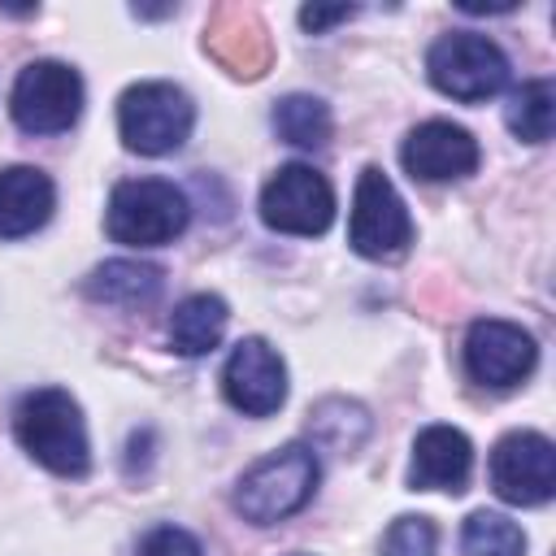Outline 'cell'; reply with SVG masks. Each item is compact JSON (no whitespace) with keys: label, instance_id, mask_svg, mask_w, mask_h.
Listing matches in <instances>:
<instances>
[{"label":"cell","instance_id":"14","mask_svg":"<svg viewBox=\"0 0 556 556\" xmlns=\"http://www.w3.org/2000/svg\"><path fill=\"white\" fill-rule=\"evenodd\" d=\"M56 208V187L35 165H4L0 169V239H26L48 226Z\"/></svg>","mask_w":556,"mask_h":556},{"label":"cell","instance_id":"3","mask_svg":"<svg viewBox=\"0 0 556 556\" xmlns=\"http://www.w3.org/2000/svg\"><path fill=\"white\" fill-rule=\"evenodd\" d=\"M191 222L187 195L169 178H126L113 187L104 208V230L126 248H161L174 243Z\"/></svg>","mask_w":556,"mask_h":556},{"label":"cell","instance_id":"5","mask_svg":"<svg viewBox=\"0 0 556 556\" xmlns=\"http://www.w3.org/2000/svg\"><path fill=\"white\" fill-rule=\"evenodd\" d=\"M426 74L443 96H452L460 104H482L495 91H504L508 56L500 52V43H491L478 30H447L430 43Z\"/></svg>","mask_w":556,"mask_h":556},{"label":"cell","instance_id":"22","mask_svg":"<svg viewBox=\"0 0 556 556\" xmlns=\"http://www.w3.org/2000/svg\"><path fill=\"white\" fill-rule=\"evenodd\" d=\"M382 556H439V530L430 517H395L382 534Z\"/></svg>","mask_w":556,"mask_h":556},{"label":"cell","instance_id":"12","mask_svg":"<svg viewBox=\"0 0 556 556\" xmlns=\"http://www.w3.org/2000/svg\"><path fill=\"white\" fill-rule=\"evenodd\" d=\"M400 161L421 182H452V178L473 174L478 161H482V152H478V139L465 126L434 117V122H421V126H413L404 135Z\"/></svg>","mask_w":556,"mask_h":556},{"label":"cell","instance_id":"18","mask_svg":"<svg viewBox=\"0 0 556 556\" xmlns=\"http://www.w3.org/2000/svg\"><path fill=\"white\" fill-rule=\"evenodd\" d=\"M222 22H230V30H213L208 35V48L217 52V61H226L235 74L243 78H256L269 61V48H265V30L256 26V17L239 13V9H222Z\"/></svg>","mask_w":556,"mask_h":556},{"label":"cell","instance_id":"13","mask_svg":"<svg viewBox=\"0 0 556 556\" xmlns=\"http://www.w3.org/2000/svg\"><path fill=\"white\" fill-rule=\"evenodd\" d=\"M473 473V443L456 426H426L413 443L408 491H452L460 495Z\"/></svg>","mask_w":556,"mask_h":556},{"label":"cell","instance_id":"23","mask_svg":"<svg viewBox=\"0 0 556 556\" xmlns=\"http://www.w3.org/2000/svg\"><path fill=\"white\" fill-rule=\"evenodd\" d=\"M135 556H204V547H200V539H195L191 530L165 521V526H152V530L139 539Z\"/></svg>","mask_w":556,"mask_h":556},{"label":"cell","instance_id":"1","mask_svg":"<svg viewBox=\"0 0 556 556\" xmlns=\"http://www.w3.org/2000/svg\"><path fill=\"white\" fill-rule=\"evenodd\" d=\"M13 439L56 478H83L91 469V443L83 408L61 387H35L13 408Z\"/></svg>","mask_w":556,"mask_h":556},{"label":"cell","instance_id":"7","mask_svg":"<svg viewBox=\"0 0 556 556\" xmlns=\"http://www.w3.org/2000/svg\"><path fill=\"white\" fill-rule=\"evenodd\" d=\"M261 222L278 235H295V239L326 235L334 222L330 178L304 161L278 165V174L261 187Z\"/></svg>","mask_w":556,"mask_h":556},{"label":"cell","instance_id":"4","mask_svg":"<svg viewBox=\"0 0 556 556\" xmlns=\"http://www.w3.org/2000/svg\"><path fill=\"white\" fill-rule=\"evenodd\" d=\"M191 126H195V104L174 83H161V78L135 83L117 100V135L139 156L178 152L191 139Z\"/></svg>","mask_w":556,"mask_h":556},{"label":"cell","instance_id":"10","mask_svg":"<svg viewBox=\"0 0 556 556\" xmlns=\"http://www.w3.org/2000/svg\"><path fill=\"white\" fill-rule=\"evenodd\" d=\"M465 374L478 387H517L534 374L539 365V343L530 330L504 317H478L465 330Z\"/></svg>","mask_w":556,"mask_h":556},{"label":"cell","instance_id":"25","mask_svg":"<svg viewBox=\"0 0 556 556\" xmlns=\"http://www.w3.org/2000/svg\"><path fill=\"white\" fill-rule=\"evenodd\" d=\"M287 556H308V552H287Z\"/></svg>","mask_w":556,"mask_h":556},{"label":"cell","instance_id":"24","mask_svg":"<svg viewBox=\"0 0 556 556\" xmlns=\"http://www.w3.org/2000/svg\"><path fill=\"white\" fill-rule=\"evenodd\" d=\"M348 17H356L352 4H304V9H300V26H304L308 35H321V30H330V26L348 22Z\"/></svg>","mask_w":556,"mask_h":556},{"label":"cell","instance_id":"20","mask_svg":"<svg viewBox=\"0 0 556 556\" xmlns=\"http://www.w3.org/2000/svg\"><path fill=\"white\" fill-rule=\"evenodd\" d=\"M460 552L465 556H526V534L504 513H469L460 526Z\"/></svg>","mask_w":556,"mask_h":556},{"label":"cell","instance_id":"19","mask_svg":"<svg viewBox=\"0 0 556 556\" xmlns=\"http://www.w3.org/2000/svg\"><path fill=\"white\" fill-rule=\"evenodd\" d=\"M504 122L517 139L526 143H547L552 139V126H556V87L552 78H530L521 83L508 104H504Z\"/></svg>","mask_w":556,"mask_h":556},{"label":"cell","instance_id":"21","mask_svg":"<svg viewBox=\"0 0 556 556\" xmlns=\"http://www.w3.org/2000/svg\"><path fill=\"white\" fill-rule=\"evenodd\" d=\"M313 434H317L326 447L352 456V452L365 443V434H369V413H365L356 400H321V404L313 408Z\"/></svg>","mask_w":556,"mask_h":556},{"label":"cell","instance_id":"9","mask_svg":"<svg viewBox=\"0 0 556 556\" xmlns=\"http://www.w3.org/2000/svg\"><path fill=\"white\" fill-rule=\"evenodd\" d=\"M491 491L504 504L534 508L556 495V447L539 430H513L491 447Z\"/></svg>","mask_w":556,"mask_h":556},{"label":"cell","instance_id":"6","mask_svg":"<svg viewBox=\"0 0 556 556\" xmlns=\"http://www.w3.org/2000/svg\"><path fill=\"white\" fill-rule=\"evenodd\" d=\"M348 243L365 261H395L413 243V217L391 178L378 165H365L356 178L352 195V217H348Z\"/></svg>","mask_w":556,"mask_h":556},{"label":"cell","instance_id":"8","mask_svg":"<svg viewBox=\"0 0 556 556\" xmlns=\"http://www.w3.org/2000/svg\"><path fill=\"white\" fill-rule=\"evenodd\" d=\"M9 113L26 135H61L78 122L83 113V78L65 61H30L22 65L13 91H9Z\"/></svg>","mask_w":556,"mask_h":556},{"label":"cell","instance_id":"11","mask_svg":"<svg viewBox=\"0 0 556 556\" xmlns=\"http://www.w3.org/2000/svg\"><path fill=\"white\" fill-rule=\"evenodd\" d=\"M222 395L243 417L278 413L282 400H287V365H282V356L256 334L239 339L230 348L226 365H222Z\"/></svg>","mask_w":556,"mask_h":556},{"label":"cell","instance_id":"2","mask_svg":"<svg viewBox=\"0 0 556 556\" xmlns=\"http://www.w3.org/2000/svg\"><path fill=\"white\" fill-rule=\"evenodd\" d=\"M317 482H321L317 447L287 443V447L261 456L252 469H243V478L235 482L230 504L252 526H278L317 495Z\"/></svg>","mask_w":556,"mask_h":556},{"label":"cell","instance_id":"16","mask_svg":"<svg viewBox=\"0 0 556 556\" xmlns=\"http://www.w3.org/2000/svg\"><path fill=\"white\" fill-rule=\"evenodd\" d=\"M226 321H230L226 300L213 295V291H200V295H187V300L169 313L165 334H169V348H174L178 356H204V352H213V348L222 343Z\"/></svg>","mask_w":556,"mask_h":556},{"label":"cell","instance_id":"15","mask_svg":"<svg viewBox=\"0 0 556 556\" xmlns=\"http://www.w3.org/2000/svg\"><path fill=\"white\" fill-rule=\"evenodd\" d=\"M161 287H165L161 265L130 261V256L104 261L83 278V295L96 300V304H113V308H143L161 295Z\"/></svg>","mask_w":556,"mask_h":556},{"label":"cell","instance_id":"17","mask_svg":"<svg viewBox=\"0 0 556 556\" xmlns=\"http://www.w3.org/2000/svg\"><path fill=\"white\" fill-rule=\"evenodd\" d=\"M274 130L291 148H326L330 130H334V117H330V104L321 96L291 91L274 104Z\"/></svg>","mask_w":556,"mask_h":556}]
</instances>
